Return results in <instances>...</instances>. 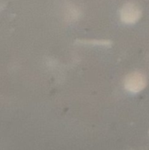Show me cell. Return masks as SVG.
Returning <instances> with one entry per match:
<instances>
[{"label":"cell","mask_w":149,"mask_h":150,"mask_svg":"<svg viewBox=\"0 0 149 150\" xmlns=\"http://www.w3.org/2000/svg\"><path fill=\"white\" fill-rule=\"evenodd\" d=\"M147 85V77L140 72L129 74L125 80V88L133 93L141 91Z\"/></svg>","instance_id":"6da1fadb"},{"label":"cell","mask_w":149,"mask_h":150,"mask_svg":"<svg viewBox=\"0 0 149 150\" xmlns=\"http://www.w3.org/2000/svg\"><path fill=\"white\" fill-rule=\"evenodd\" d=\"M84 43H90L93 45H99V46H107L110 45V41L107 40H85Z\"/></svg>","instance_id":"3957f363"},{"label":"cell","mask_w":149,"mask_h":150,"mask_svg":"<svg viewBox=\"0 0 149 150\" xmlns=\"http://www.w3.org/2000/svg\"><path fill=\"white\" fill-rule=\"evenodd\" d=\"M141 16V8L134 3H127L120 10L121 20L126 24H133L137 22Z\"/></svg>","instance_id":"7a4b0ae2"}]
</instances>
